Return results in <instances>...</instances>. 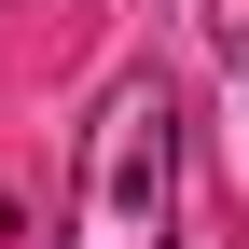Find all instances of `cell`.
I'll return each mask as SVG.
<instances>
[{
  "label": "cell",
  "mask_w": 249,
  "mask_h": 249,
  "mask_svg": "<svg viewBox=\"0 0 249 249\" xmlns=\"http://www.w3.org/2000/svg\"><path fill=\"white\" fill-rule=\"evenodd\" d=\"M0 235H14V208H0Z\"/></svg>",
  "instance_id": "obj_3"
},
{
  "label": "cell",
  "mask_w": 249,
  "mask_h": 249,
  "mask_svg": "<svg viewBox=\"0 0 249 249\" xmlns=\"http://www.w3.org/2000/svg\"><path fill=\"white\" fill-rule=\"evenodd\" d=\"M180 222V97L152 70H124L97 97V139H83V235L70 249H166Z\"/></svg>",
  "instance_id": "obj_1"
},
{
  "label": "cell",
  "mask_w": 249,
  "mask_h": 249,
  "mask_svg": "<svg viewBox=\"0 0 249 249\" xmlns=\"http://www.w3.org/2000/svg\"><path fill=\"white\" fill-rule=\"evenodd\" d=\"M208 42H222L235 70H249V0H208Z\"/></svg>",
  "instance_id": "obj_2"
}]
</instances>
